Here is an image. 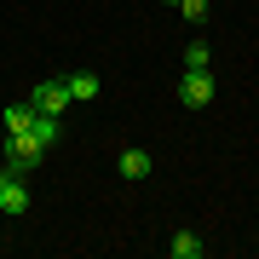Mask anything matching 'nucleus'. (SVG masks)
Returning a JSON list of instances; mask_svg holds the SVG:
<instances>
[{
    "label": "nucleus",
    "mask_w": 259,
    "mask_h": 259,
    "mask_svg": "<svg viewBox=\"0 0 259 259\" xmlns=\"http://www.w3.org/2000/svg\"><path fill=\"white\" fill-rule=\"evenodd\" d=\"M207 64H213L207 40H196V47H185V69H207Z\"/></svg>",
    "instance_id": "9b49d317"
},
{
    "label": "nucleus",
    "mask_w": 259,
    "mask_h": 259,
    "mask_svg": "<svg viewBox=\"0 0 259 259\" xmlns=\"http://www.w3.org/2000/svg\"><path fill=\"white\" fill-rule=\"evenodd\" d=\"M167 6H173V0H167Z\"/></svg>",
    "instance_id": "ddd939ff"
},
{
    "label": "nucleus",
    "mask_w": 259,
    "mask_h": 259,
    "mask_svg": "<svg viewBox=\"0 0 259 259\" xmlns=\"http://www.w3.org/2000/svg\"><path fill=\"white\" fill-rule=\"evenodd\" d=\"M29 133H35V139H40V144L52 150V144H58V115H40V110H35V121H29Z\"/></svg>",
    "instance_id": "6e6552de"
},
{
    "label": "nucleus",
    "mask_w": 259,
    "mask_h": 259,
    "mask_svg": "<svg viewBox=\"0 0 259 259\" xmlns=\"http://www.w3.org/2000/svg\"><path fill=\"white\" fill-rule=\"evenodd\" d=\"M179 98H185V110H207L213 104V75L207 69H185L179 75Z\"/></svg>",
    "instance_id": "f03ea898"
},
{
    "label": "nucleus",
    "mask_w": 259,
    "mask_h": 259,
    "mask_svg": "<svg viewBox=\"0 0 259 259\" xmlns=\"http://www.w3.org/2000/svg\"><path fill=\"white\" fill-rule=\"evenodd\" d=\"M29 121H35V104H12L6 110V133H29Z\"/></svg>",
    "instance_id": "1a4fd4ad"
},
{
    "label": "nucleus",
    "mask_w": 259,
    "mask_h": 259,
    "mask_svg": "<svg viewBox=\"0 0 259 259\" xmlns=\"http://www.w3.org/2000/svg\"><path fill=\"white\" fill-rule=\"evenodd\" d=\"M167 253H173V259H202V253H207V242L196 236V231H179L173 242H167Z\"/></svg>",
    "instance_id": "0eeeda50"
},
{
    "label": "nucleus",
    "mask_w": 259,
    "mask_h": 259,
    "mask_svg": "<svg viewBox=\"0 0 259 259\" xmlns=\"http://www.w3.org/2000/svg\"><path fill=\"white\" fill-rule=\"evenodd\" d=\"M115 173H121V179H133V185H139V179H150V173H156V161H150V150H121V161H115Z\"/></svg>",
    "instance_id": "39448f33"
},
{
    "label": "nucleus",
    "mask_w": 259,
    "mask_h": 259,
    "mask_svg": "<svg viewBox=\"0 0 259 259\" xmlns=\"http://www.w3.org/2000/svg\"><path fill=\"white\" fill-rule=\"evenodd\" d=\"M64 87H69V104H93V98H98V75H93V69L64 75Z\"/></svg>",
    "instance_id": "423d86ee"
},
{
    "label": "nucleus",
    "mask_w": 259,
    "mask_h": 259,
    "mask_svg": "<svg viewBox=\"0 0 259 259\" xmlns=\"http://www.w3.org/2000/svg\"><path fill=\"white\" fill-rule=\"evenodd\" d=\"M40 156H47V144H40L35 133H6V167H12V173L40 167Z\"/></svg>",
    "instance_id": "f257e3e1"
},
{
    "label": "nucleus",
    "mask_w": 259,
    "mask_h": 259,
    "mask_svg": "<svg viewBox=\"0 0 259 259\" xmlns=\"http://www.w3.org/2000/svg\"><path fill=\"white\" fill-rule=\"evenodd\" d=\"M6 179H12V167H6V161H0V185H6Z\"/></svg>",
    "instance_id": "f8f14e48"
},
{
    "label": "nucleus",
    "mask_w": 259,
    "mask_h": 259,
    "mask_svg": "<svg viewBox=\"0 0 259 259\" xmlns=\"http://www.w3.org/2000/svg\"><path fill=\"white\" fill-rule=\"evenodd\" d=\"M173 6L185 12V23H207V12H213L207 0H173Z\"/></svg>",
    "instance_id": "9d476101"
},
{
    "label": "nucleus",
    "mask_w": 259,
    "mask_h": 259,
    "mask_svg": "<svg viewBox=\"0 0 259 259\" xmlns=\"http://www.w3.org/2000/svg\"><path fill=\"white\" fill-rule=\"evenodd\" d=\"M29 104H35L40 115H64V110H69V87H64V81H40L35 93H29Z\"/></svg>",
    "instance_id": "20e7f679"
},
{
    "label": "nucleus",
    "mask_w": 259,
    "mask_h": 259,
    "mask_svg": "<svg viewBox=\"0 0 259 259\" xmlns=\"http://www.w3.org/2000/svg\"><path fill=\"white\" fill-rule=\"evenodd\" d=\"M23 213H29V185H23V173H12L0 185V219H23Z\"/></svg>",
    "instance_id": "7ed1b4c3"
}]
</instances>
